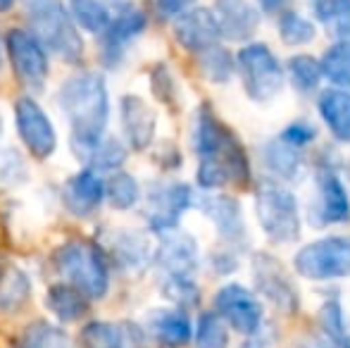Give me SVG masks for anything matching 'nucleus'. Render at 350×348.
I'll return each instance as SVG.
<instances>
[{
	"mask_svg": "<svg viewBox=\"0 0 350 348\" xmlns=\"http://www.w3.org/2000/svg\"><path fill=\"white\" fill-rule=\"evenodd\" d=\"M314 136H317V131H314V126L310 124V122L295 120V122H291V124L284 129V134H281V141H286V144L300 148V146L314 141Z\"/></svg>",
	"mask_w": 350,
	"mask_h": 348,
	"instance_id": "nucleus-41",
	"label": "nucleus"
},
{
	"mask_svg": "<svg viewBox=\"0 0 350 348\" xmlns=\"http://www.w3.org/2000/svg\"><path fill=\"white\" fill-rule=\"evenodd\" d=\"M172 88H174V81H172V75L165 65H157L152 70V91L160 96V101H172Z\"/></svg>",
	"mask_w": 350,
	"mask_h": 348,
	"instance_id": "nucleus-42",
	"label": "nucleus"
},
{
	"mask_svg": "<svg viewBox=\"0 0 350 348\" xmlns=\"http://www.w3.org/2000/svg\"><path fill=\"white\" fill-rule=\"evenodd\" d=\"M193 3L196 0H155V8L162 19H176L186 10L193 8Z\"/></svg>",
	"mask_w": 350,
	"mask_h": 348,
	"instance_id": "nucleus-43",
	"label": "nucleus"
},
{
	"mask_svg": "<svg viewBox=\"0 0 350 348\" xmlns=\"http://www.w3.org/2000/svg\"><path fill=\"white\" fill-rule=\"evenodd\" d=\"M5 48H8V57L24 86L41 88L46 84L48 70H51L48 51L27 29H10L5 34Z\"/></svg>",
	"mask_w": 350,
	"mask_h": 348,
	"instance_id": "nucleus-10",
	"label": "nucleus"
},
{
	"mask_svg": "<svg viewBox=\"0 0 350 348\" xmlns=\"http://www.w3.org/2000/svg\"><path fill=\"white\" fill-rule=\"evenodd\" d=\"M193 344L196 348H226L229 346V334L221 322V317L215 310H208L198 317L193 330Z\"/></svg>",
	"mask_w": 350,
	"mask_h": 348,
	"instance_id": "nucleus-33",
	"label": "nucleus"
},
{
	"mask_svg": "<svg viewBox=\"0 0 350 348\" xmlns=\"http://www.w3.org/2000/svg\"><path fill=\"white\" fill-rule=\"evenodd\" d=\"M193 191L184 181H155L146 196V219L150 232L165 234L179 227V219L193 205Z\"/></svg>",
	"mask_w": 350,
	"mask_h": 348,
	"instance_id": "nucleus-8",
	"label": "nucleus"
},
{
	"mask_svg": "<svg viewBox=\"0 0 350 348\" xmlns=\"http://www.w3.org/2000/svg\"><path fill=\"white\" fill-rule=\"evenodd\" d=\"M3 131H5V122H3V115H0V136H3Z\"/></svg>",
	"mask_w": 350,
	"mask_h": 348,
	"instance_id": "nucleus-48",
	"label": "nucleus"
},
{
	"mask_svg": "<svg viewBox=\"0 0 350 348\" xmlns=\"http://www.w3.org/2000/svg\"><path fill=\"white\" fill-rule=\"evenodd\" d=\"M319 322H322L324 332H327V339L343 344L348 332H346V322H343V310L336 301L324 303L322 310H319Z\"/></svg>",
	"mask_w": 350,
	"mask_h": 348,
	"instance_id": "nucleus-40",
	"label": "nucleus"
},
{
	"mask_svg": "<svg viewBox=\"0 0 350 348\" xmlns=\"http://www.w3.org/2000/svg\"><path fill=\"white\" fill-rule=\"evenodd\" d=\"M0 67H3V51H0Z\"/></svg>",
	"mask_w": 350,
	"mask_h": 348,
	"instance_id": "nucleus-49",
	"label": "nucleus"
},
{
	"mask_svg": "<svg viewBox=\"0 0 350 348\" xmlns=\"http://www.w3.org/2000/svg\"><path fill=\"white\" fill-rule=\"evenodd\" d=\"M152 263L162 272V277H193L198 269L200 256L198 243L191 234L172 229L160 234V246L155 248Z\"/></svg>",
	"mask_w": 350,
	"mask_h": 348,
	"instance_id": "nucleus-14",
	"label": "nucleus"
},
{
	"mask_svg": "<svg viewBox=\"0 0 350 348\" xmlns=\"http://www.w3.org/2000/svg\"><path fill=\"white\" fill-rule=\"evenodd\" d=\"M120 124L126 144L134 150H146L155 139V112L139 96H124L120 101Z\"/></svg>",
	"mask_w": 350,
	"mask_h": 348,
	"instance_id": "nucleus-20",
	"label": "nucleus"
},
{
	"mask_svg": "<svg viewBox=\"0 0 350 348\" xmlns=\"http://www.w3.org/2000/svg\"><path fill=\"white\" fill-rule=\"evenodd\" d=\"M262 158L265 165L272 174H277L279 179L293 181L303 174V155L298 153V148L286 141H269L262 148Z\"/></svg>",
	"mask_w": 350,
	"mask_h": 348,
	"instance_id": "nucleus-28",
	"label": "nucleus"
},
{
	"mask_svg": "<svg viewBox=\"0 0 350 348\" xmlns=\"http://www.w3.org/2000/svg\"><path fill=\"white\" fill-rule=\"evenodd\" d=\"M31 36L62 62L77 65L83 55V41L70 10L62 0H22Z\"/></svg>",
	"mask_w": 350,
	"mask_h": 348,
	"instance_id": "nucleus-3",
	"label": "nucleus"
},
{
	"mask_svg": "<svg viewBox=\"0 0 350 348\" xmlns=\"http://www.w3.org/2000/svg\"><path fill=\"white\" fill-rule=\"evenodd\" d=\"M317 110L334 139L350 144V93L343 88H327L319 93Z\"/></svg>",
	"mask_w": 350,
	"mask_h": 348,
	"instance_id": "nucleus-23",
	"label": "nucleus"
},
{
	"mask_svg": "<svg viewBox=\"0 0 350 348\" xmlns=\"http://www.w3.org/2000/svg\"><path fill=\"white\" fill-rule=\"evenodd\" d=\"M77 158H81L86 168L96 172H117L126 160V148L115 136H103L86 150H81Z\"/></svg>",
	"mask_w": 350,
	"mask_h": 348,
	"instance_id": "nucleus-26",
	"label": "nucleus"
},
{
	"mask_svg": "<svg viewBox=\"0 0 350 348\" xmlns=\"http://www.w3.org/2000/svg\"><path fill=\"white\" fill-rule=\"evenodd\" d=\"M215 22L221 38L250 41L260 27V12L248 0H215Z\"/></svg>",
	"mask_w": 350,
	"mask_h": 348,
	"instance_id": "nucleus-19",
	"label": "nucleus"
},
{
	"mask_svg": "<svg viewBox=\"0 0 350 348\" xmlns=\"http://www.w3.org/2000/svg\"><path fill=\"white\" fill-rule=\"evenodd\" d=\"M55 272L83 293L88 301L103 298L110 289V263L100 243L70 239L53 253Z\"/></svg>",
	"mask_w": 350,
	"mask_h": 348,
	"instance_id": "nucleus-4",
	"label": "nucleus"
},
{
	"mask_svg": "<svg viewBox=\"0 0 350 348\" xmlns=\"http://www.w3.org/2000/svg\"><path fill=\"white\" fill-rule=\"evenodd\" d=\"M46 308L60 322H77L88 312V298L79 289H74L72 284L62 282L48 289Z\"/></svg>",
	"mask_w": 350,
	"mask_h": 348,
	"instance_id": "nucleus-25",
	"label": "nucleus"
},
{
	"mask_svg": "<svg viewBox=\"0 0 350 348\" xmlns=\"http://www.w3.org/2000/svg\"><path fill=\"white\" fill-rule=\"evenodd\" d=\"M105 200V181L96 170L83 168L62 186V203L74 217H91Z\"/></svg>",
	"mask_w": 350,
	"mask_h": 348,
	"instance_id": "nucleus-16",
	"label": "nucleus"
},
{
	"mask_svg": "<svg viewBox=\"0 0 350 348\" xmlns=\"http://www.w3.org/2000/svg\"><path fill=\"white\" fill-rule=\"evenodd\" d=\"M70 14L77 27L100 36L112 22V10L105 0H70Z\"/></svg>",
	"mask_w": 350,
	"mask_h": 348,
	"instance_id": "nucleus-30",
	"label": "nucleus"
},
{
	"mask_svg": "<svg viewBox=\"0 0 350 348\" xmlns=\"http://www.w3.org/2000/svg\"><path fill=\"white\" fill-rule=\"evenodd\" d=\"M31 298V279L24 269L8 265L0 267V312L14 315Z\"/></svg>",
	"mask_w": 350,
	"mask_h": 348,
	"instance_id": "nucleus-24",
	"label": "nucleus"
},
{
	"mask_svg": "<svg viewBox=\"0 0 350 348\" xmlns=\"http://www.w3.org/2000/svg\"><path fill=\"white\" fill-rule=\"evenodd\" d=\"M200 55V72L212 84H226L234 75V60H231L229 51L219 46H212L208 51L198 53Z\"/></svg>",
	"mask_w": 350,
	"mask_h": 348,
	"instance_id": "nucleus-34",
	"label": "nucleus"
},
{
	"mask_svg": "<svg viewBox=\"0 0 350 348\" xmlns=\"http://www.w3.org/2000/svg\"><path fill=\"white\" fill-rule=\"evenodd\" d=\"M343 348H350V334H346V339H343Z\"/></svg>",
	"mask_w": 350,
	"mask_h": 348,
	"instance_id": "nucleus-47",
	"label": "nucleus"
},
{
	"mask_svg": "<svg viewBox=\"0 0 350 348\" xmlns=\"http://www.w3.org/2000/svg\"><path fill=\"white\" fill-rule=\"evenodd\" d=\"M148 332L167 348H184L193 336V325L181 308H160L148 315Z\"/></svg>",
	"mask_w": 350,
	"mask_h": 348,
	"instance_id": "nucleus-22",
	"label": "nucleus"
},
{
	"mask_svg": "<svg viewBox=\"0 0 350 348\" xmlns=\"http://www.w3.org/2000/svg\"><path fill=\"white\" fill-rule=\"evenodd\" d=\"M14 124L27 150L38 160H48L57 148V134L51 117L33 98L19 96L14 103Z\"/></svg>",
	"mask_w": 350,
	"mask_h": 348,
	"instance_id": "nucleus-9",
	"label": "nucleus"
},
{
	"mask_svg": "<svg viewBox=\"0 0 350 348\" xmlns=\"http://www.w3.org/2000/svg\"><path fill=\"white\" fill-rule=\"evenodd\" d=\"M281 5H284V0H260V8L267 10V12H274V10H279Z\"/></svg>",
	"mask_w": 350,
	"mask_h": 348,
	"instance_id": "nucleus-45",
	"label": "nucleus"
},
{
	"mask_svg": "<svg viewBox=\"0 0 350 348\" xmlns=\"http://www.w3.org/2000/svg\"><path fill=\"white\" fill-rule=\"evenodd\" d=\"M319 67H322V75L332 84H336V88L350 91V43H334L324 53Z\"/></svg>",
	"mask_w": 350,
	"mask_h": 348,
	"instance_id": "nucleus-32",
	"label": "nucleus"
},
{
	"mask_svg": "<svg viewBox=\"0 0 350 348\" xmlns=\"http://www.w3.org/2000/svg\"><path fill=\"white\" fill-rule=\"evenodd\" d=\"M148 17L141 8L122 5L117 14H112V22L100 34V57L107 67H117L129 51V46L146 31Z\"/></svg>",
	"mask_w": 350,
	"mask_h": 348,
	"instance_id": "nucleus-12",
	"label": "nucleus"
},
{
	"mask_svg": "<svg viewBox=\"0 0 350 348\" xmlns=\"http://www.w3.org/2000/svg\"><path fill=\"white\" fill-rule=\"evenodd\" d=\"M162 296L184 310V308L198 306L200 293L193 277H162Z\"/></svg>",
	"mask_w": 350,
	"mask_h": 348,
	"instance_id": "nucleus-39",
	"label": "nucleus"
},
{
	"mask_svg": "<svg viewBox=\"0 0 350 348\" xmlns=\"http://www.w3.org/2000/svg\"><path fill=\"white\" fill-rule=\"evenodd\" d=\"M236 67L250 101L267 103L277 98L284 88V70L265 43H250L241 48L236 55Z\"/></svg>",
	"mask_w": 350,
	"mask_h": 348,
	"instance_id": "nucleus-6",
	"label": "nucleus"
},
{
	"mask_svg": "<svg viewBox=\"0 0 350 348\" xmlns=\"http://www.w3.org/2000/svg\"><path fill=\"white\" fill-rule=\"evenodd\" d=\"M312 10L334 43H350V0H312Z\"/></svg>",
	"mask_w": 350,
	"mask_h": 348,
	"instance_id": "nucleus-29",
	"label": "nucleus"
},
{
	"mask_svg": "<svg viewBox=\"0 0 350 348\" xmlns=\"http://www.w3.org/2000/svg\"><path fill=\"white\" fill-rule=\"evenodd\" d=\"M174 38L181 48L191 53H203L217 46L219 29H217L215 14L205 8H191L174 19Z\"/></svg>",
	"mask_w": 350,
	"mask_h": 348,
	"instance_id": "nucleus-18",
	"label": "nucleus"
},
{
	"mask_svg": "<svg viewBox=\"0 0 350 348\" xmlns=\"http://www.w3.org/2000/svg\"><path fill=\"white\" fill-rule=\"evenodd\" d=\"M103 251L124 272L146 269L152 263V256H155L150 239L143 232H139V229H115V234H110Z\"/></svg>",
	"mask_w": 350,
	"mask_h": 348,
	"instance_id": "nucleus-15",
	"label": "nucleus"
},
{
	"mask_svg": "<svg viewBox=\"0 0 350 348\" xmlns=\"http://www.w3.org/2000/svg\"><path fill=\"white\" fill-rule=\"evenodd\" d=\"M288 79L298 91H314L319 86V81H322V67H319V62L314 57L295 55L288 60Z\"/></svg>",
	"mask_w": 350,
	"mask_h": 348,
	"instance_id": "nucleus-36",
	"label": "nucleus"
},
{
	"mask_svg": "<svg viewBox=\"0 0 350 348\" xmlns=\"http://www.w3.org/2000/svg\"><path fill=\"white\" fill-rule=\"evenodd\" d=\"M29 179V168L22 153L10 146H0V189H17Z\"/></svg>",
	"mask_w": 350,
	"mask_h": 348,
	"instance_id": "nucleus-37",
	"label": "nucleus"
},
{
	"mask_svg": "<svg viewBox=\"0 0 350 348\" xmlns=\"http://www.w3.org/2000/svg\"><path fill=\"white\" fill-rule=\"evenodd\" d=\"M310 222L314 227L350 222V198L336 172L322 170L314 179V203L310 210Z\"/></svg>",
	"mask_w": 350,
	"mask_h": 348,
	"instance_id": "nucleus-13",
	"label": "nucleus"
},
{
	"mask_svg": "<svg viewBox=\"0 0 350 348\" xmlns=\"http://www.w3.org/2000/svg\"><path fill=\"white\" fill-rule=\"evenodd\" d=\"M12 5H14V0H0V14L8 12V10L12 8Z\"/></svg>",
	"mask_w": 350,
	"mask_h": 348,
	"instance_id": "nucleus-46",
	"label": "nucleus"
},
{
	"mask_svg": "<svg viewBox=\"0 0 350 348\" xmlns=\"http://www.w3.org/2000/svg\"><path fill=\"white\" fill-rule=\"evenodd\" d=\"M191 144L196 155L200 158L198 165V184L203 189H221L226 184H245L250 174L248 158L243 146L234 134L217 120V115L208 105L198 107L191 129Z\"/></svg>",
	"mask_w": 350,
	"mask_h": 348,
	"instance_id": "nucleus-1",
	"label": "nucleus"
},
{
	"mask_svg": "<svg viewBox=\"0 0 350 348\" xmlns=\"http://www.w3.org/2000/svg\"><path fill=\"white\" fill-rule=\"evenodd\" d=\"M293 267L312 282L350 277V237H324L308 243L295 253Z\"/></svg>",
	"mask_w": 350,
	"mask_h": 348,
	"instance_id": "nucleus-7",
	"label": "nucleus"
},
{
	"mask_svg": "<svg viewBox=\"0 0 350 348\" xmlns=\"http://www.w3.org/2000/svg\"><path fill=\"white\" fill-rule=\"evenodd\" d=\"M253 277L258 291L284 312H293L298 308V293L284 274V267L272 256L253 258Z\"/></svg>",
	"mask_w": 350,
	"mask_h": 348,
	"instance_id": "nucleus-17",
	"label": "nucleus"
},
{
	"mask_svg": "<svg viewBox=\"0 0 350 348\" xmlns=\"http://www.w3.org/2000/svg\"><path fill=\"white\" fill-rule=\"evenodd\" d=\"M55 98L60 112L70 122L74 153L79 155L105 136L110 120V93L103 75L93 70L77 72L62 81Z\"/></svg>",
	"mask_w": 350,
	"mask_h": 348,
	"instance_id": "nucleus-2",
	"label": "nucleus"
},
{
	"mask_svg": "<svg viewBox=\"0 0 350 348\" xmlns=\"http://www.w3.org/2000/svg\"><path fill=\"white\" fill-rule=\"evenodd\" d=\"M105 198L115 210H131L141 198V186L129 172H112L105 181Z\"/></svg>",
	"mask_w": 350,
	"mask_h": 348,
	"instance_id": "nucleus-31",
	"label": "nucleus"
},
{
	"mask_svg": "<svg viewBox=\"0 0 350 348\" xmlns=\"http://www.w3.org/2000/svg\"><path fill=\"white\" fill-rule=\"evenodd\" d=\"M305 348H343V346L336 344V341H332V339H314V341H310Z\"/></svg>",
	"mask_w": 350,
	"mask_h": 348,
	"instance_id": "nucleus-44",
	"label": "nucleus"
},
{
	"mask_svg": "<svg viewBox=\"0 0 350 348\" xmlns=\"http://www.w3.org/2000/svg\"><path fill=\"white\" fill-rule=\"evenodd\" d=\"M198 208L203 210V215L217 227L219 237L226 243H236L245 241V224H243V215H241V205L236 198L224 193H205L198 200Z\"/></svg>",
	"mask_w": 350,
	"mask_h": 348,
	"instance_id": "nucleus-21",
	"label": "nucleus"
},
{
	"mask_svg": "<svg viewBox=\"0 0 350 348\" xmlns=\"http://www.w3.org/2000/svg\"><path fill=\"white\" fill-rule=\"evenodd\" d=\"M277 29L286 46H305L314 38V24L305 19L303 14L293 12V10H286L281 14Z\"/></svg>",
	"mask_w": 350,
	"mask_h": 348,
	"instance_id": "nucleus-35",
	"label": "nucleus"
},
{
	"mask_svg": "<svg viewBox=\"0 0 350 348\" xmlns=\"http://www.w3.org/2000/svg\"><path fill=\"white\" fill-rule=\"evenodd\" d=\"M255 210L265 234L274 243H291L300 237L298 200L288 189L274 181H262L255 196Z\"/></svg>",
	"mask_w": 350,
	"mask_h": 348,
	"instance_id": "nucleus-5",
	"label": "nucleus"
},
{
	"mask_svg": "<svg viewBox=\"0 0 350 348\" xmlns=\"http://www.w3.org/2000/svg\"><path fill=\"white\" fill-rule=\"evenodd\" d=\"M12 348H77V346H74L72 336L62 327L51 325L46 320H36L19 332Z\"/></svg>",
	"mask_w": 350,
	"mask_h": 348,
	"instance_id": "nucleus-27",
	"label": "nucleus"
},
{
	"mask_svg": "<svg viewBox=\"0 0 350 348\" xmlns=\"http://www.w3.org/2000/svg\"><path fill=\"white\" fill-rule=\"evenodd\" d=\"M215 312L245 336H253L262 327V308L253 291L241 284H226L215 293Z\"/></svg>",
	"mask_w": 350,
	"mask_h": 348,
	"instance_id": "nucleus-11",
	"label": "nucleus"
},
{
	"mask_svg": "<svg viewBox=\"0 0 350 348\" xmlns=\"http://www.w3.org/2000/svg\"><path fill=\"white\" fill-rule=\"evenodd\" d=\"M79 348H122L120 330L110 322H88L79 334Z\"/></svg>",
	"mask_w": 350,
	"mask_h": 348,
	"instance_id": "nucleus-38",
	"label": "nucleus"
}]
</instances>
